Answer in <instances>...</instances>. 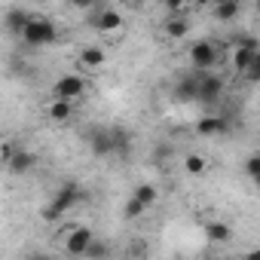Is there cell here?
<instances>
[{"label":"cell","instance_id":"1","mask_svg":"<svg viewBox=\"0 0 260 260\" xmlns=\"http://www.w3.org/2000/svg\"><path fill=\"white\" fill-rule=\"evenodd\" d=\"M86 199V193H83V187L77 184V181H68V184H61L58 187V193H55V199L43 208V220L46 223H55L64 211H71L77 202H83Z\"/></svg>","mask_w":260,"mask_h":260},{"label":"cell","instance_id":"2","mask_svg":"<svg viewBox=\"0 0 260 260\" xmlns=\"http://www.w3.org/2000/svg\"><path fill=\"white\" fill-rule=\"evenodd\" d=\"M22 40H25L28 46H34V49L52 46V43H58V28H55V22H49L46 16H31L28 25H25V31H22Z\"/></svg>","mask_w":260,"mask_h":260},{"label":"cell","instance_id":"3","mask_svg":"<svg viewBox=\"0 0 260 260\" xmlns=\"http://www.w3.org/2000/svg\"><path fill=\"white\" fill-rule=\"evenodd\" d=\"M220 95H223V80L211 71H199L196 74V101L214 104V101H220Z\"/></svg>","mask_w":260,"mask_h":260},{"label":"cell","instance_id":"4","mask_svg":"<svg viewBox=\"0 0 260 260\" xmlns=\"http://www.w3.org/2000/svg\"><path fill=\"white\" fill-rule=\"evenodd\" d=\"M86 92V77L83 74H64V77H58L55 83H52V98H68V101H74V98H80Z\"/></svg>","mask_w":260,"mask_h":260},{"label":"cell","instance_id":"5","mask_svg":"<svg viewBox=\"0 0 260 260\" xmlns=\"http://www.w3.org/2000/svg\"><path fill=\"white\" fill-rule=\"evenodd\" d=\"M190 64L196 71H211L217 64V46L211 40H196L190 46Z\"/></svg>","mask_w":260,"mask_h":260},{"label":"cell","instance_id":"6","mask_svg":"<svg viewBox=\"0 0 260 260\" xmlns=\"http://www.w3.org/2000/svg\"><path fill=\"white\" fill-rule=\"evenodd\" d=\"M86 22H89L95 31H101V34H113V31H119V28H122V16H119L116 10L92 13V16H86Z\"/></svg>","mask_w":260,"mask_h":260},{"label":"cell","instance_id":"7","mask_svg":"<svg viewBox=\"0 0 260 260\" xmlns=\"http://www.w3.org/2000/svg\"><path fill=\"white\" fill-rule=\"evenodd\" d=\"M196 132H199L202 138L223 135V132H230V119H226V116H220V113H208V116H202V119L196 122Z\"/></svg>","mask_w":260,"mask_h":260},{"label":"cell","instance_id":"8","mask_svg":"<svg viewBox=\"0 0 260 260\" xmlns=\"http://www.w3.org/2000/svg\"><path fill=\"white\" fill-rule=\"evenodd\" d=\"M162 34H166L169 40H184V37L190 34V19L181 16V13H172V16L162 22Z\"/></svg>","mask_w":260,"mask_h":260},{"label":"cell","instance_id":"9","mask_svg":"<svg viewBox=\"0 0 260 260\" xmlns=\"http://www.w3.org/2000/svg\"><path fill=\"white\" fill-rule=\"evenodd\" d=\"M86 141H89V150L95 156H113V144H110L107 128H92V132L86 135Z\"/></svg>","mask_w":260,"mask_h":260},{"label":"cell","instance_id":"10","mask_svg":"<svg viewBox=\"0 0 260 260\" xmlns=\"http://www.w3.org/2000/svg\"><path fill=\"white\" fill-rule=\"evenodd\" d=\"M37 166V153H31V150H16V153H10V159H7V169L13 172V175H25V172H31Z\"/></svg>","mask_w":260,"mask_h":260},{"label":"cell","instance_id":"11","mask_svg":"<svg viewBox=\"0 0 260 260\" xmlns=\"http://www.w3.org/2000/svg\"><path fill=\"white\" fill-rule=\"evenodd\" d=\"M92 236H95V233H92L89 226H77V230L68 236L64 251H68V254H83V251H86V245L92 242Z\"/></svg>","mask_w":260,"mask_h":260},{"label":"cell","instance_id":"12","mask_svg":"<svg viewBox=\"0 0 260 260\" xmlns=\"http://www.w3.org/2000/svg\"><path fill=\"white\" fill-rule=\"evenodd\" d=\"M28 19H31V13H25V10H10V13L4 16V31L13 34V37H22Z\"/></svg>","mask_w":260,"mask_h":260},{"label":"cell","instance_id":"13","mask_svg":"<svg viewBox=\"0 0 260 260\" xmlns=\"http://www.w3.org/2000/svg\"><path fill=\"white\" fill-rule=\"evenodd\" d=\"M46 113H49L52 122H64V119H71V113H74V101H68V98H52V104L46 107Z\"/></svg>","mask_w":260,"mask_h":260},{"label":"cell","instance_id":"14","mask_svg":"<svg viewBox=\"0 0 260 260\" xmlns=\"http://www.w3.org/2000/svg\"><path fill=\"white\" fill-rule=\"evenodd\" d=\"M242 13V0H223V4H214V19L217 22H233Z\"/></svg>","mask_w":260,"mask_h":260},{"label":"cell","instance_id":"15","mask_svg":"<svg viewBox=\"0 0 260 260\" xmlns=\"http://www.w3.org/2000/svg\"><path fill=\"white\" fill-rule=\"evenodd\" d=\"M175 98L178 101H196V74L193 77H181L175 83Z\"/></svg>","mask_w":260,"mask_h":260},{"label":"cell","instance_id":"16","mask_svg":"<svg viewBox=\"0 0 260 260\" xmlns=\"http://www.w3.org/2000/svg\"><path fill=\"white\" fill-rule=\"evenodd\" d=\"M205 236H208L211 242H230V239H233V230H230V223H223V220H208V223H205Z\"/></svg>","mask_w":260,"mask_h":260},{"label":"cell","instance_id":"17","mask_svg":"<svg viewBox=\"0 0 260 260\" xmlns=\"http://www.w3.org/2000/svg\"><path fill=\"white\" fill-rule=\"evenodd\" d=\"M110 132V144H113V156L116 153H128V144H132V138H128V132L125 128H119V125H113V128H107Z\"/></svg>","mask_w":260,"mask_h":260},{"label":"cell","instance_id":"18","mask_svg":"<svg viewBox=\"0 0 260 260\" xmlns=\"http://www.w3.org/2000/svg\"><path fill=\"white\" fill-rule=\"evenodd\" d=\"M257 55H260V49H251V46H236V55H233V68L242 74V71H245V68H248V64H251Z\"/></svg>","mask_w":260,"mask_h":260},{"label":"cell","instance_id":"19","mask_svg":"<svg viewBox=\"0 0 260 260\" xmlns=\"http://www.w3.org/2000/svg\"><path fill=\"white\" fill-rule=\"evenodd\" d=\"M80 61H83L86 68H101V64H104V49H98V46H86V49L80 52Z\"/></svg>","mask_w":260,"mask_h":260},{"label":"cell","instance_id":"20","mask_svg":"<svg viewBox=\"0 0 260 260\" xmlns=\"http://www.w3.org/2000/svg\"><path fill=\"white\" fill-rule=\"evenodd\" d=\"M132 196H135V199H138V202H144V205H153V202H156V199H159V190H156V187H153V184H138V187H135V193H132Z\"/></svg>","mask_w":260,"mask_h":260},{"label":"cell","instance_id":"21","mask_svg":"<svg viewBox=\"0 0 260 260\" xmlns=\"http://www.w3.org/2000/svg\"><path fill=\"white\" fill-rule=\"evenodd\" d=\"M144 208H147V205H144V202H138V199L132 196V199L125 202V208H122V217H125V220H135V217H141V214H144Z\"/></svg>","mask_w":260,"mask_h":260},{"label":"cell","instance_id":"22","mask_svg":"<svg viewBox=\"0 0 260 260\" xmlns=\"http://www.w3.org/2000/svg\"><path fill=\"white\" fill-rule=\"evenodd\" d=\"M184 169H187L190 175H202V172L208 169V162H205V156H199V153H190V156H187V162H184Z\"/></svg>","mask_w":260,"mask_h":260},{"label":"cell","instance_id":"23","mask_svg":"<svg viewBox=\"0 0 260 260\" xmlns=\"http://www.w3.org/2000/svg\"><path fill=\"white\" fill-rule=\"evenodd\" d=\"M245 172H248V178H251V181H257V178H260V156H257V153H251V156L245 159Z\"/></svg>","mask_w":260,"mask_h":260},{"label":"cell","instance_id":"24","mask_svg":"<svg viewBox=\"0 0 260 260\" xmlns=\"http://www.w3.org/2000/svg\"><path fill=\"white\" fill-rule=\"evenodd\" d=\"M242 74H245V80H248V83H260V55H257V58H254Z\"/></svg>","mask_w":260,"mask_h":260},{"label":"cell","instance_id":"25","mask_svg":"<svg viewBox=\"0 0 260 260\" xmlns=\"http://www.w3.org/2000/svg\"><path fill=\"white\" fill-rule=\"evenodd\" d=\"M230 43H233V46H251V49H260L257 37H251V34H239V37H230Z\"/></svg>","mask_w":260,"mask_h":260},{"label":"cell","instance_id":"26","mask_svg":"<svg viewBox=\"0 0 260 260\" xmlns=\"http://www.w3.org/2000/svg\"><path fill=\"white\" fill-rule=\"evenodd\" d=\"M86 257H104L107 254V245H101V242H95V236H92V242L86 245V251H83Z\"/></svg>","mask_w":260,"mask_h":260},{"label":"cell","instance_id":"27","mask_svg":"<svg viewBox=\"0 0 260 260\" xmlns=\"http://www.w3.org/2000/svg\"><path fill=\"white\" fill-rule=\"evenodd\" d=\"M159 4L169 10V13H181L184 10V4H187V0H159Z\"/></svg>","mask_w":260,"mask_h":260},{"label":"cell","instance_id":"28","mask_svg":"<svg viewBox=\"0 0 260 260\" xmlns=\"http://www.w3.org/2000/svg\"><path fill=\"white\" fill-rule=\"evenodd\" d=\"M71 7H77V10H83V13H89V10L95 7V0H71Z\"/></svg>","mask_w":260,"mask_h":260},{"label":"cell","instance_id":"29","mask_svg":"<svg viewBox=\"0 0 260 260\" xmlns=\"http://www.w3.org/2000/svg\"><path fill=\"white\" fill-rule=\"evenodd\" d=\"M156 156H172V147H156Z\"/></svg>","mask_w":260,"mask_h":260},{"label":"cell","instance_id":"30","mask_svg":"<svg viewBox=\"0 0 260 260\" xmlns=\"http://www.w3.org/2000/svg\"><path fill=\"white\" fill-rule=\"evenodd\" d=\"M196 7H211V0H193Z\"/></svg>","mask_w":260,"mask_h":260},{"label":"cell","instance_id":"31","mask_svg":"<svg viewBox=\"0 0 260 260\" xmlns=\"http://www.w3.org/2000/svg\"><path fill=\"white\" fill-rule=\"evenodd\" d=\"M211 4H223V0H211Z\"/></svg>","mask_w":260,"mask_h":260},{"label":"cell","instance_id":"32","mask_svg":"<svg viewBox=\"0 0 260 260\" xmlns=\"http://www.w3.org/2000/svg\"><path fill=\"white\" fill-rule=\"evenodd\" d=\"M34 4H46V0H34Z\"/></svg>","mask_w":260,"mask_h":260}]
</instances>
